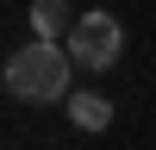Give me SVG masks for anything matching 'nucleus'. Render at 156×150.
<instances>
[{
  "instance_id": "obj_1",
  "label": "nucleus",
  "mask_w": 156,
  "mask_h": 150,
  "mask_svg": "<svg viewBox=\"0 0 156 150\" xmlns=\"http://www.w3.org/2000/svg\"><path fill=\"white\" fill-rule=\"evenodd\" d=\"M69 75H75L69 44H56V38H31L25 50L6 56V94H12V100H31V106H44V100H69Z\"/></svg>"
},
{
  "instance_id": "obj_2",
  "label": "nucleus",
  "mask_w": 156,
  "mask_h": 150,
  "mask_svg": "<svg viewBox=\"0 0 156 150\" xmlns=\"http://www.w3.org/2000/svg\"><path fill=\"white\" fill-rule=\"evenodd\" d=\"M62 44H69L75 69H112V62H119V50H125V31H119V19H112V12H81V19H75V31L62 38Z\"/></svg>"
},
{
  "instance_id": "obj_3",
  "label": "nucleus",
  "mask_w": 156,
  "mask_h": 150,
  "mask_svg": "<svg viewBox=\"0 0 156 150\" xmlns=\"http://www.w3.org/2000/svg\"><path fill=\"white\" fill-rule=\"evenodd\" d=\"M75 19H81V12H75L69 0H31V31L37 38H56L62 44V38L75 31Z\"/></svg>"
},
{
  "instance_id": "obj_4",
  "label": "nucleus",
  "mask_w": 156,
  "mask_h": 150,
  "mask_svg": "<svg viewBox=\"0 0 156 150\" xmlns=\"http://www.w3.org/2000/svg\"><path fill=\"white\" fill-rule=\"evenodd\" d=\"M69 119L81 125V131H106L112 125V100L106 94H69Z\"/></svg>"
}]
</instances>
